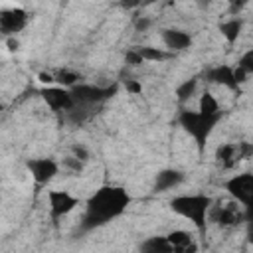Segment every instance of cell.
Here are the masks:
<instances>
[{
	"instance_id": "obj_19",
	"label": "cell",
	"mask_w": 253,
	"mask_h": 253,
	"mask_svg": "<svg viewBox=\"0 0 253 253\" xmlns=\"http://www.w3.org/2000/svg\"><path fill=\"white\" fill-rule=\"evenodd\" d=\"M136 51H138V55L142 57V61H164V59L170 57L168 51L158 49V47H148V45H144V47H136Z\"/></svg>"
},
{
	"instance_id": "obj_4",
	"label": "cell",
	"mask_w": 253,
	"mask_h": 253,
	"mask_svg": "<svg viewBox=\"0 0 253 253\" xmlns=\"http://www.w3.org/2000/svg\"><path fill=\"white\" fill-rule=\"evenodd\" d=\"M71 97L75 101V105H95L101 103L109 97H113L117 93V85L113 87H99V85H75L71 87Z\"/></svg>"
},
{
	"instance_id": "obj_9",
	"label": "cell",
	"mask_w": 253,
	"mask_h": 253,
	"mask_svg": "<svg viewBox=\"0 0 253 253\" xmlns=\"http://www.w3.org/2000/svg\"><path fill=\"white\" fill-rule=\"evenodd\" d=\"M28 24V14L22 8H10L0 12V32L6 36H14L22 32Z\"/></svg>"
},
{
	"instance_id": "obj_7",
	"label": "cell",
	"mask_w": 253,
	"mask_h": 253,
	"mask_svg": "<svg viewBox=\"0 0 253 253\" xmlns=\"http://www.w3.org/2000/svg\"><path fill=\"white\" fill-rule=\"evenodd\" d=\"M47 200H49V215H51V219H59V217L67 215L79 204V200L75 196H71L67 192H61V190H49L47 192Z\"/></svg>"
},
{
	"instance_id": "obj_8",
	"label": "cell",
	"mask_w": 253,
	"mask_h": 253,
	"mask_svg": "<svg viewBox=\"0 0 253 253\" xmlns=\"http://www.w3.org/2000/svg\"><path fill=\"white\" fill-rule=\"evenodd\" d=\"M211 211V219L215 223H219L221 227H233L237 223L243 221V210L237 206V204H223V206H215V208H210Z\"/></svg>"
},
{
	"instance_id": "obj_26",
	"label": "cell",
	"mask_w": 253,
	"mask_h": 253,
	"mask_svg": "<svg viewBox=\"0 0 253 253\" xmlns=\"http://www.w3.org/2000/svg\"><path fill=\"white\" fill-rule=\"evenodd\" d=\"M150 26H152V20H150L148 16H140V18H136V22H134L136 32H146Z\"/></svg>"
},
{
	"instance_id": "obj_12",
	"label": "cell",
	"mask_w": 253,
	"mask_h": 253,
	"mask_svg": "<svg viewBox=\"0 0 253 253\" xmlns=\"http://www.w3.org/2000/svg\"><path fill=\"white\" fill-rule=\"evenodd\" d=\"M174 253H198V243L186 229H174L166 235Z\"/></svg>"
},
{
	"instance_id": "obj_14",
	"label": "cell",
	"mask_w": 253,
	"mask_h": 253,
	"mask_svg": "<svg viewBox=\"0 0 253 253\" xmlns=\"http://www.w3.org/2000/svg\"><path fill=\"white\" fill-rule=\"evenodd\" d=\"M206 79L210 83H217V85H225L229 89H237V83L233 79V67L229 65H215L206 73Z\"/></svg>"
},
{
	"instance_id": "obj_18",
	"label": "cell",
	"mask_w": 253,
	"mask_h": 253,
	"mask_svg": "<svg viewBox=\"0 0 253 253\" xmlns=\"http://www.w3.org/2000/svg\"><path fill=\"white\" fill-rule=\"evenodd\" d=\"M241 28H243V20H241V18H231V20H227V22H223V24L219 26L223 38H225L229 43H235V42H237V38H239V34H241Z\"/></svg>"
},
{
	"instance_id": "obj_29",
	"label": "cell",
	"mask_w": 253,
	"mask_h": 253,
	"mask_svg": "<svg viewBox=\"0 0 253 253\" xmlns=\"http://www.w3.org/2000/svg\"><path fill=\"white\" fill-rule=\"evenodd\" d=\"M8 49H12V51H16V49H18V40H14V38H10V40H8Z\"/></svg>"
},
{
	"instance_id": "obj_6",
	"label": "cell",
	"mask_w": 253,
	"mask_h": 253,
	"mask_svg": "<svg viewBox=\"0 0 253 253\" xmlns=\"http://www.w3.org/2000/svg\"><path fill=\"white\" fill-rule=\"evenodd\" d=\"M227 192L243 206H249L253 200V174L243 172V174H235L233 178H229L225 182Z\"/></svg>"
},
{
	"instance_id": "obj_10",
	"label": "cell",
	"mask_w": 253,
	"mask_h": 253,
	"mask_svg": "<svg viewBox=\"0 0 253 253\" xmlns=\"http://www.w3.org/2000/svg\"><path fill=\"white\" fill-rule=\"evenodd\" d=\"M42 97L47 103V107L53 111H71L75 107L71 93L65 91L63 87H45L42 91Z\"/></svg>"
},
{
	"instance_id": "obj_20",
	"label": "cell",
	"mask_w": 253,
	"mask_h": 253,
	"mask_svg": "<svg viewBox=\"0 0 253 253\" xmlns=\"http://www.w3.org/2000/svg\"><path fill=\"white\" fill-rule=\"evenodd\" d=\"M53 79L59 81L63 87H75L81 81V75L77 71H71V69H59L57 73H53Z\"/></svg>"
},
{
	"instance_id": "obj_3",
	"label": "cell",
	"mask_w": 253,
	"mask_h": 253,
	"mask_svg": "<svg viewBox=\"0 0 253 253\" xmlns=\"http://www.w3.org/2000/svg\"><path fill=\"white\" fill-rule=\"evenodd\" d=\"M217 121H219V117H204L198 111H182L180 113V125L196 140L200 150H204L206 140L211 134V130L217 125Z\"/></svg>"
},
{
	"instance_id": "obj_11",
	"label": "cell",
	"mask_w": 253,
	"mask_h": 253,
	"mask_svg": "<svg viewBox=\"0 0 253 253\" xmlns=\"http://www.w3.org/2000/svg\"><path fill=\"white\" fill-rule=\"evenodd\" d=\"M28 170L32 172V178L38 184H47L57 174L59 166L53 158H32L28 160Z\"/></svg>"
},
{
	"instance_id": "obj_21",
	"label": "cell",
	"mask_w": 253,
	"mask_h": 253,
	"mask_svg": "<svg viewBox=\"0 0 253 253\" xmlns=\"http://www.w3.org/2000/svg\"><path fill=\"white\" fill-rule=\"evenodd\" d=\"M196 89H198V79H186L178 89H176V99L180 101V103H186L188 99H192V95L196 93Z\"/></svg>"
},
{
	"instance_id": "obj_30",
	"label": "cell",
	"mask_w": 253,
	"mask_h": 253,
	"mask_svg": "<svg viewBox=\"0 0 253 253\" xmlns=\"http://www.w3.org/2000/svg\"><path fill=\"white\" fill-rule=\"evenodd\" d=\"M0 111H2V105H0Z\"/></svg>"
},
{
	"instance_id": "obj_22",
	"label": "cell",
	"mask_w": 253,
	"mask_h": 253,
	"mask_svg": "<svg viewBox=\"0 0 253 253\" xmlns=\"http://www.w3.org/2000/svg\"><path fill=\"white\" fill-rule=\"evenodd\" d=\"M237 67H239V69H243L247 75H249V73H253V49H247V51L239 57Z\"/></svg>"
},
{
	"instance_id": "obj_15",
	"label": "cell",
	"mask_w": 253,
	"mask_h": 253,
	"mask_svg": "<svg viewBox=\"0 0 253 253\" xmlns=\"http://www.w3.org/2000/svg\"><path fill=\"white\" fill-rule=\"evenodd\" d=\"M184 182V174L180 170H162L156 174L154 180V192H166Z\"/></svg>"
},
{
	"instance_id": "obj_16",
	"label": "cell",
	"mask_w": 253,
	"mask_h": 253,
	"mask_svg": "<svg viewBox=\"0 0 253 253\" xmlns=\"http://www.w3.org/2000/svg\"><path fill=\"white\" fill-rule=\"evenodd\" d=\"M140 253H174L166 235H154L140 243Z\"/></svg>"
},
{
	"instance_id": "obj_23",
	"label": "cell",
	"mask_w": 253,
	"mask_h": 253,
	"mask_svg": "<svg viewBox=\"0 0 253 253\" xmlns=\"http://www.w3.org/2000/svg\"><path fill=\"white\" fill-rule=\"evenodd\" d=\"M71 156L73 158H77V160H81L83 164L89 160V150L83 146V144H73L71 146Z\"/></svg>"
},
{
	"instance_id": "obj_27",
	"label": "cell",
	"mask_w": 253,
	"mask_h": 253,
	"mask_svg": "<svg viewBox=\"0 0 253 253\" xmlns=\"http://www.w3.org/2000/svg\"><path fill=\"white\" fill-rule=\"evenodd\" d=\"M125 87H126V91H130V93H134V95L142 91V87H140V83H136L134 79H126V81H125Z\"/></svg>"
},
{
	"instance_id": "obj_1",
	"label": "cell",
	"mask_w": 253,
	"mask_h": 253,
	"mask_svg": "<svg viewBox=\"0 0 253 253\" xmlns=\"http://www.w3.org/2000/svg\"><path fill=\"white\" fill-rule=\"evenodd\" d=\"M130 202V196L117 186H103L97 190L91 200L87 202V210L81 221L83 229H95L99 225H105L107 221L119 217Z\"/></svg>"
},
{
	"instance_id": "obj_5",
	"label": "cell",
	"mask_w": 253,
	"mask_h": 253,
	"mask_svg": "<svg viewBox=\"0 0 253 253\" xmlns=\"http://www.w3.org/2000/svg\"><path fill=\"white\" fill-rule=\"evenodd\" d=\"M253 152L251 144L249 142H227V144H221L215 152V158H217V164L221 168H233L241 158H249Z\"/></svg>"
},
{
	"instance_id": "obj_25",
	"label": "cell",
	"mask_w": 253,
	"mask_h": 253,
	"mask_svg": "<svg viewBox=\"0 0 253 253\" xmlns=\"http://www.w3.org/2000/svg\"><path fill=\"white\" fill-rule=\"evenodd\" d=\"M125 61H126L128 65H132V67H136V65H142V63H144V61H142V57L138 55L136 47H130V49L125 53Z\"/></svg>"
},
{
	"instance_id": "obj_24",
	"label": "cell",
	"mask_w": 253,
	"mask_h": 253,
	"mask_svg": "<svg viewBox=\"0 0 253 253\" xmlns=\"http://www.w3.org/2000/svg\"><path fill=\"white\" fill-rule=\"evenodd\" d=\"M63 168H67V170L73 172V174H79V172L83 170V162L77 160V158H73V156H67V158L63 160Z\"/></svg>"
},
{
	"instance_id": "obj_28",
	"label": "cell",
	"mask_w": 253,
	"mask_h": 253,
	"mask_svg": "<svg viewBox=\"0 0 253 253\" xmlns=\"http://www.w3.org/2000/svg\"><path fill=\"white\" fill-rule=\"evenodd\" d=\"M38 79H40L43 85H49V83H53V81H55V79H53V73H45V71H43V73H40V75H38Z\"/></svg>"
},
{
	"instance_id": "obj_17",
	"label": "cell",
	"mask_w": 253,
	"mask_h": 253,
	"mask_svg": "<svg viewBox=\"0 0 253 253\" xmlns=\"http://www.w3.org/2000/svg\"><path fill=\"white\" fill-rule=\"evenodd\" d=\"M200 115L204 117H221V111H219V103L217 99L211 95V93H204L202 99H200Z\"/></svg>"
},
{
	"instance_id": "obj_2",
	"label": "cell",
	"mask_w": 253,
	"mask_h": 253,
	"mask_svg": "<svg viewBox=\"0 0 253 253\" xmlns=\"http://www.w3.org/2000/svg\"><path fill=\"white\" fill-rule=\"evenodd\" d=\"M170 208L180 213L182 217L190 219L198 229L206 227V217L211 208V198L202 196V194H192V196H178L170 202Z\"/></svg>"
},
{
	"instance_id": "obj_13",
	"label": "cell",
	"mask_w": 253,
	"mask_h": 253,
	"mask_svg": "<svg viewBox=\"0 0 253 253\" xmlns=\"http://www.w3.org/2000/svg\"><path fill=\"white\" fill-rule=\"evenodd\" d=\"M162 42L170 51H184L192 45V36L184 30L168 28V30H162Z\"/></svg>"
}]
</instances>
